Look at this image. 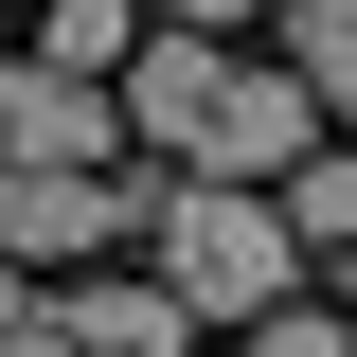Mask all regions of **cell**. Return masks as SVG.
I'll return each instance as SVG.
<instances>
[{
	"label": "cell",
	"mask_w": 357,
	"mask_h": 357,
	"mask_svg": "<svg viewBox=\"0 0 357 357\" xmlns=\"http://www.w3.org/2000/svg\"><path fill=\"white\" fill-rule=\"evenodd\" d=\"M143 232H161V268H143V286H161L178 321H268L286 286H304V250H286V232H268V197H232V178H178Z\"/></svg>",
	"instance_id": "cell-1"
},
{
	"label": "cell",
	"mask_w": 357,
	"mask_h": 357,
	"mask_svg": "<svg viewBox=\"0 0 357 357\" xmlns=\"http://www.w3.org/2000/svg\"><path fill=\"white\" fill-rule=\"evenodd\" d=\"M161 215V178L107 161V178H0V268H72V250H126Z\"/></svg>",
	"instance_id": "cell-2"
},
{
	"label": "cell",
	"mask_w": 357,
	"mask_h": 357,
	"mask_svg": "<svg viewBox=\"0 0 357 357\" xmlns=\"http://www.w3.org/2000/svg\"><path fill=\"white\" fill-rule=\"evenodd\" d=\"M126 161V126H107V89H72V72H0V178H107Z\"/></svg>",
	"instance_id": "cell-3"
},
{
	"label": "cell",
	"mask_w": 357,
	"mask_h": 357,
	"mask_svg": "<svg viewBox=\"0 0 357 357\" xmlns=\"http://www.w3.org/2000/svg\"><path fill=\"white\" fill-rule=\"evenodd\" d=\"M215 107H232V54H215V36H143L126 89H107V126H126L143 161H197V143H215Z\"/></svg>",
	"instance_id": "cell-4"
},
{
	"label": "cell",
	"mask_w": 357,
	"mask_h": 357,
	"mask_svg": "<svg viewBox=\"0 0 357 357\" xmlns=\"http://www.w3.org/2000/svg\"><path fill=\"white\" fill-rule=\"evenodd\" d=\"M268 232L286 250H357V143H304V161L268 178Z\"/></svg>",
	"instance_id": "cell-5"
},
{
	"label": "cell",
	"mask_w": 357,
	"mask_h": 357,
	"mask_svg": "<svg viewBox=\"0 0 357 357\" xmlns=\"http://www.w3.org/2000/svg\"><path fill=\"white\" fill-rule=\"evenodd\" d=\"M72 357H178V304L161 286H72V304H36Z\"/></svg>",
	"instance_id": "cell-6"
},
{
	"label": "cell",
	"mask_w": 357,
	"mask_h": 357,
	"mask_svg": "<svg viewBox=\"0 0 357 357\" xmlns=\"http://www.w3.org/2000/svg\"><path fill=\"white\" fill-rule=\"evenodd\" d=\"M286 72L321 126H357V0H286Z\"/></svg>",
	"instance_id": "cell-7"
},
{
	"label": "cell",
	"mask_w": 357,
	"mask_h": 357,
	"mask_svg": "<svg viewBox=\"0 0 357 357\" xmlns=\"http://www.w3.org/2000/svg\"><path fill=\"white\" fill-rule=\"evenodd\" d=\"M126 0H36V72H72V89H107V72H126Z\"/></svg>",
	"instance_id": "cell-8"
},
{
	"label": "cell",
	"mask_w": 357,
	"mask_h": 357,
	"mask_svg": "<svg viewBox=\"0 0 357 357\" xmlns=\"http://www.w3.org/2000/svg\"><path fill=\"white\" fill-rule=\"evenodd\" d=\"M232 18H250V0H161V36H215V54H232Z\"/></svg>",
	"instance_id": "cell-9"
},
{
	"label": "cell",
	"mask_w": 357,
	"mask_h": 357,
	"mask_svg": "<svg viewBox=\"0 0 357 357\" xmlns=\"http://www.w3.org/2000/svg\"><path fill=\"white\" fill-rule=\"evenodd\" d=\"M18 321H36V286H18V268H0V340H18Z\"/></svg>",
	"instance_id": "cell-10"
},
{
	"label": "cell",
	"mask_w": 357,
	"mask_h": 357,
	"mask_svg": "<svg viewBox=\"0 0 357 357\" xmlns=\"http://www.w3.org/2000/svg\"><path fill=\"white\" fill-rule=\"evenodd\" d=\"M0 357H72V340H54V321H18V340H0Z\"/></svg>",
	"instance_id": "cell-11"
},
{
	"label": "cell",
	"mask_w": 357,
	"mask_h": 357,
	"mask_svg": "<svg viewBox=\"0 0 357 357\" xmlns=\"http://www.w3.org/2000/svg\"><path fill=\"white\" fill-rule=\"evenodd\" d=\"M340 304H357V250H340ZM340 340H357V321H340Z\"/></svg>",
	"instance_id": "cell-12"
}]
</instances>
